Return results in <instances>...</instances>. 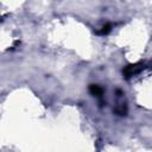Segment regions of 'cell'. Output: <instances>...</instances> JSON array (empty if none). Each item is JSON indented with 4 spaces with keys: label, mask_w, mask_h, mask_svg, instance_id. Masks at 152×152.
Here are the masks:
<instances>
[{
    "label": "cell",
    "mask_w": 152,
    "mask_h": 152,
    "mask_svg": "<svg viewBox=\"0 0 152 152\" xmlns=\"http://www.w3.org/2000/svg\"><path fill=\"white\" fill-rule=\"evenodd\" d=\"M90 90H91L93 94H95V95H97V96H100V95L102 94V89H101L99 86H94V84H93V86L90 87Z\"/></svg>",
    "instance_id": "6da1fadb"
}]
</instances>
